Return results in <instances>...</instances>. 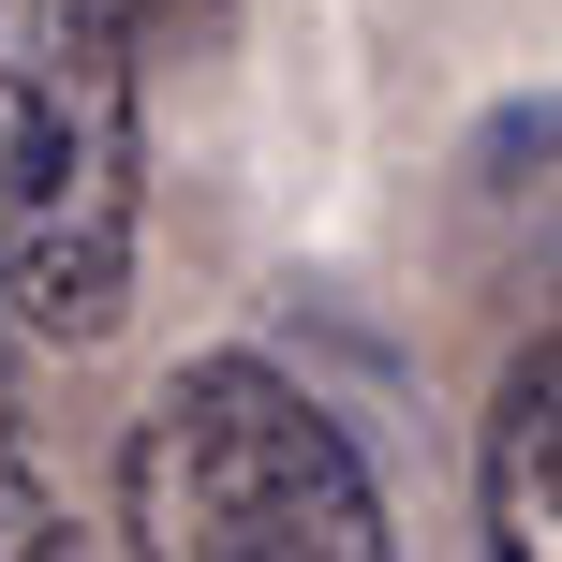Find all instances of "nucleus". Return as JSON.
<instances>
[{"label":"nucleus","instance_id":"f257e3e1","mask_svg":"<svg viewBox=\"0 0 562 562\" xmlns=\"http://www.w3.org/2000/svg\"><path fill=\"white\" fill-rule=\"evenodd\" d=\"M148 252V75L119 0H0V326L89 340Z\"/></svg>","mask_w":562,"mask_h":562},{"label":"nucleus","instance_id":"f03ea898","mask_svg":"<svg viewBox=\"0 0 562 562\" xmlns=\"http://www.w3.org/2000/svg\"><path fill=\"white\" fill-rule=\"evenodd\" d=\"M119 548L134 562H415L356 429L252 340H207L148 385L134 445H119Z\"/></svg>","mask_w":562,"mask_h":562},{"label":"nucleus","instance_id":"7ed1b4c3","mask_svg":"<svg viewBox=\"0 0 562 562\" xmlns=\"http://www.w3.org/2000/svg\"><path fill=\"white\" fill-rule=\"evenodd\" d=\"M474 518L488 562H562V326H533L488 385V445H474Z\"/></svg>","mask_w":562,"mask_h":562},{"label":"nucleus","instance_id":"20e7f679","mask_svg":"<svg viewBox=\"0 0 562 562\" xmlns=\"http://www.w3.org/2000/svg\"><path fill=\"white\" fill-rule=\"evenodd\" d=\"M0 562H75V518H59L45 459L15 445V400H0Z\"/></svg>","mask_w":562,"mask_h":562},{"label":"nucleus","instance_id":"39448f33","mask_svg":"<svg viewBox=\"0 0 562 562\" xmlns=\"http://www.w3.org/2000/svg\"><path fill=\"white\" fill-rule=\"evenodd\" d=\"M119 15H134V45H148V30H207L223 0H119Z\"/></svg>","mask_w":562,"mask_h":562}]
</instances>
